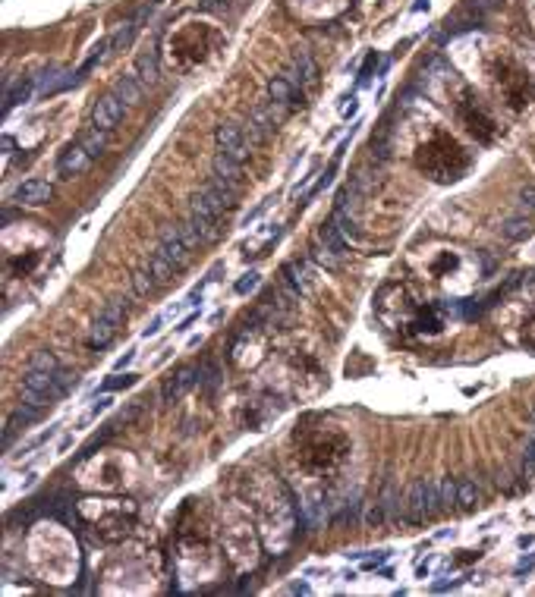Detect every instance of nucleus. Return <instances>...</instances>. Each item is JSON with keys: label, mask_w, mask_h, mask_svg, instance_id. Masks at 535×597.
<instances>
[{"label": "nucleus", "mask_w": 535, "mask_h": 597, "mask_svg": "<svg viewBox=\"0 0 535 597\" xmlns=\"http://www.w3.org/2000/svg\"><path fill=\"white\" fill-rule=\"evenodd\" d=\"M60 374V365H57V356L48 352V349H38L32 356L29 368L22 374V396H41L44 403H50V387L57 381Z\"/></svg>", "instance_id": "1"}, {"label": "nucleus", "mask_w": 535, "mask_h": 597, "mask_svg": "<svg viewBox=\"0 0 535 597\" xmlns=\"http://www.w3.org/2000/svg\"><path fill=\"white\" fill-rule=\"evenodd\" d=\"M441 509V497H438V481H428V478H419L407 491L403 497V519L409 525H419V522L431 519L435 512Z\"/></svg>", "instance_id": "2"}, {"label": "nucleus", "mask_w": 535, "mask_h": 597, "mask_svg": "<svg viewBox=\"0 0 535 597\" xmlns=\"http://www.w3.org/2000/svg\"><path fill=\"white\" fill-rule=\"evenodd\" d=\"M312 261H318L321 267L328 270H337L343 264V255H347V242L340 239V233H337L331 223H324V227L315 233L312 239Z\"/></svg>", "instance_id": "3"}, {"label": "nucleus", "mask_w": 535, "mask_h": 597, "mask_svg": "<svg viewBox=\"0 0 535 597\" xmlns=\"http://www.w3.org/2000/svg\"><path fill=\"white\" fill-rule=\"evenodd\" d=\"M123 312H126V302L123 298H114V302H107L104 308H101V314L95 318L92 324V334H88V349H104L107 343L114 340L117 327H120L123 321Z\"/></svg>", "instance_id": "4"}, {"label": "nucleus", "mask_w": 535, "mask_h": 597, "mask_svg": "<svg viewBox=\"0 0 535 597\" xmlns=\"http://www.w3.org/2000/svg\"><path fill=\"white\" fill-rule=\"evenodd\" d=\"M123 114H126V104H123V101L110 92V94H104L101 101H95V107H92V126L101 129V132H114V129L120 126Z\"/></svg>", "instance_id": "5"}, {"label": "nucleus", "mask_w": 535, "mask_h": 597, "mask_svg": "<svg viewBox=\"0 0 535 597\" xmlns=\"http://www.w3.org/2000/svg\"><path fill=\"white\" fill-rule=\"evenodd\" d=\"M214 139H217V148L227 151L230 157H236L240 164H243L246 157H249V139H246V129H240L236 123H221V126L214 129Z\"/></svg>", "instance_id": "6"}, {"label": "nucleus", "mask_w": 535, "mask_h": 597, "mask_svg": "<svg viewBox=\"0 0 535 597\" xmlns=\"http://www.w3.org/2000/svg\"><path fill=\"white\" fill-rule=\"evenodd\" d=\"M195 384H199V368H195V365H183V368H177L164 381L161 399H164V403H177V399H183Z\"/></svg>", "instance_id": "7"}, {"label": "nucleus", "mask_w": 535, "mask_h": 597, "mask_svg": "<svg viewBox=\"0 0 535 597\" xmlns=\"http://www.w3.org/2000/svg\"><path fill=\"white\" fill-rule=\"evenodd\" d=\"M157 252L167 258V261L173 264V267H183L186 261H189V255H193V249L186 245V239H183V230L179 227H167L164 233H161V242H157Z\"/></svg>", "instance_id": "8"}, {"label": "nucleus", "mask_w": 535, "mask_h": 597, "mask_svg": "<svg viewBox=\"0 0 535 597\" xmlns=\"http://www.w3.org/2000/svg\"><path fill=\"white\" fill-rule=\"evenodd\" d=\"M268 98H271L278 107H284V110H293V107L302 101V88L296 85L286 72H280V76H274L271 82H268Z\"/></svg>", "instance_id": "9"}, {"label": "nucleus", "mask_w": 535, "mask_h": 597, "mask_svg": "<svg viewBox=\"0 0 535 597\" xmlns=\"http://www.w3.org/2000/svg\"><path fill=\"white\" fill-rule=\"evenodd\" d=\"M284 72L300 88H312L315 82H318V66H315V60H312L309 50H293V60H290V66H286Z\"/></svg>", "instance_id": "10"}, {"label": "nucleus", "mask_w": 535, "mask_h": 597, "mask_svg": "<svg viewBox=\"0 0 535 597\" xmlns=\"http://www.w3.org/2000/svg\"><path fill=\"white\" fill-rule=\"evenodd\" d=\"M92 161L95 157L88 154L82 145H70V148L60 154V161H57V176L60 179H72V176H79V173H86L88 167H92Z\"/></svg>", "instance_id": "11"}, {"label": "nucleus", "mask_w": 535, "mask_h": 597, "mask_svg": "<svg viewBox=\"0 0 535 597\" xmlns=\"http://www.w3.org/2000/svg\"><path fill=\"white\" fill-rule=\"evenodd\" d=\"M41 82H44V72H32V76H22L16 82V88L7 85V92H3V110H10L16 104H26L35 94H41Z\"/></svg>", "instance_id": "12"}, {"label": "nucleus", "mask_w": 535, "mask_h": 597, "mask_svg": "<svg viewBox=\"0 0 535 597\" xmlns=\"http://www.w3.org/2000/svg\"><path fill=\"white\" fill-rule=\"evenodd\" d=\"M50 195H54V185H50L48 179H26V183L16 189V201H19V205H32V208L48 205Z\"/></svg>", "instance_id": "13"}, {"label": "nucleus", "mask_w": 535, "mask_h": 597, "mask_svg": "<svg viewBox=\"0 0 535 597\" xmlns=\"http://www.w3.org/2000/svg\"><path fill=\"white\" fill-rule=\"evenodd\" d=\"M114 94H117V98H120L126 107H136L139 101H142V94H145V82H142L139 76H123V79H117Z\"/></svg>", "instance_id": "14"}, {"label": "nucleus", "mask_w": 535, "mask_h": 597, "mask_svg": "<svg viewBox=\"0 0 535 597\" xmlns=\"http://www.w3.org/2000/svg\"><path fill=\"white\" fill-rule=\"evenodd\" d=\"M214 176L224 179V183L240 185V179H243V164H240L236 157H230L227 151H217V157H214Z\"/></svg>", "instance_id": "15"}, {"label": "nucleus", "mask_w": 535, "mask_h": 597, "mask_svg": "<svg viewBox=\"0 0 535 597\" xmlns=\"http://www.w3.org/2000/svg\"><path fill=\"white\" fill-rule=\"evenodd\" d=\"M136 76L142 79L145 85H155V82H157V50L155 48H148V50H142V54H139Z\"/></svg>", "instance_id": "16"}, {"label": "nucleus", "mask_w": 535, "mask_h": 597, "mask_svg": "<svg viewBox=\"0 0 535 597\" xmlns=\"http://www.w3.org/2000/svg\"><path fill=\"white\" fill-rule=\"evenodd\" d=\"M284 277H286V286H290L293 296H300V292L309 290V270H306V264L290 261L284 267Z\"/></svg>", "instance_id": "17"}, {"label": "nucleus", "mask_w": 535, "mask_h": 597, "mask_svg": "<svg viewBox=\"0 0 535 597\" xmlns=\"http://www.w3.org/2000/svg\"><path fill=\"white\" fill-rule=\"evenodd\" d=\"M148 270H151V277H155V283L157 286H167L173 280V264L167 261L164 255H161V252H155V255H151V261H148Z\"/></svg>", "instance_id": "18"}, {"label": "nucleus", "mask_w": 535, "mask_h": 597, "mask_svg": "<svg viewBox=\"0 0 535 597\" xmlns=\"http://www.w3.org/2000/svg\"><path fill=\"white\" fill-rule=\"evenodd\" d=\"M532 233V223H529L526 214H520V217H510V221H504V227H500V236L504 239H523V236Z\"/></svg>", "instance_id": "19"}, {"label": "nucleus", "mask_w": 535, "mask_h": 597, "mask_svg": "<svg viewBox=\"0 0 535 597\" xmlns=\"http://www.w3.org/2000/svg\"><path fill=\"white\" fill-rule=\"evenodd\" d=\"M478 500H482L478 484L469 481V478H463V481H460V491H457V506H460V509H472Z\"/></svg>", "instance_id": "20"}, {"label": "nucleus", "mask_w": 535, "mask_h": 597, "mask_svg": "<svg viewBox=\"0 0 535 597\" xmlns=\"http://www.w3.org/2000/svg\"><path fill=\"white\" fill-rule=\"evenodd\" d=\"M457 491H460V481H457V478H441V481H438V497H441V509H454V506H457Z\"/></svg>", "instance_id": "21"}, {"label": "nucleus", "mask_w": 535, "mask_h": 597, "mask_svg": "<svg viewBox=\"0 0 535 597\" xmlns=\"http://www.w3.org/2000/svg\"><path fill=\"white\" fill-rule=\"evenodd\" d=\"M104 135L107 132H101V129L92 126V129H86V132L79 135V145H82V148H86L92 157H98L101 151H104Z\"/></svg>", "instance_id": "22"}, {"label": "nucleus", "mask_w": 535, "mask_h": 597, "mask_svg": "<svg viewBox=\"0 0 535 597\" xmlns=\"http://www.w3.org/2000/svg\"><path fill=\"white\" fill-rule=\"evenodd\" d=\"M523 484H535V437L526 441V449H523V469H520Z\"/></svg>", "instance_id": "23"}, {"label": "nucleus", "mask_w": 535, "mask_h": 597, "mask_svg": "<svg viewBox=\"0 0 535 597\" xmlns=\"http://www.w3.org/2000/svg\"><path fill=\"white\" fill-rule=\"evenodd\" d=\"M217 381H221V368H217V362H214V358L202 362L199 365V384L205 387V390H214V387H217Z\"/></svg>", "instance_id": "24"}, {"label": "nucleus", "mask_w": 535, "mask_h": 597, "mask_svg": "<svg viewBox=\"0 0 535 597\" xmlns=\"http://www.w3.org/2000/svg\"><path fill=\"white\" fill-rule=\"evenodd\" d=\"M155 277H151V270L145 267V270H139L136 277H133V290H136V296H148L151 290H155Z\"/></svg>", "instance_id": "25"}, {"label": "nucleus", "mask_w": 535, "mask_h": 597, "mask_svg": "<svg viewBox=\"0 0 535 597\" xmlns=\"http://www.w3.org/2000/svg\"><path fill=\"white\" fill-rule=\"evenodd\" d=\"M255 286H258V274H249L246 280L236 283V292H249V290H255Z\"/></svg>", "instance_id": "26"}, {"label": "nucleus", "mask_w": 535, "mask_h": 597, "mask_svg": "<svg viewBox=\"0 0 535 597\" xmlns=\"http://www.w3.org/2000/svg\"><path fill=\"white\" fill-rule=\"evenodd\" d=\"M133 381H136V377H133V374L114 377V381H107V384H104V390H114V387H129V384H133Z\"/></svg>", "instance_id": "27"}, {"label": "nucleus", "mask_w": 535, "mask_h": 597, "mask_svg": "<svg viewBox=\"0 0 535 597\" xmlns=\"http://www.w3.org/2000/svg\"><path fill=\"white\" fill-rule=\"evenodd\" d=\"M520 205H523V211H535V189H526L520 195Z\"/></svg>", "instance_id": "28"}, {"label": "nucleus", "mask_w": 535, "mask_h": 597, "mask_svg": "<svg viewBox=\"0 0 535 597\" xmlns=\"http://www.w3.org/2000/svg\"><path fill=\"white\" fill-rule=\"evenodd\" d=\"M13 148H16V142L10 139V135H3V154L10 157V154H13Z\"/></svg>", "instance_id": "29"}, {"label": "nucleus", "mask_w": 535, "mask_h": 597, "mask_svg": "<svg viewBox=\"0 0 535 597\" xmlns=\"http://www.w3.org/2000/svg\"><path fill=\"white\" fill-rule=\"evenodd\" d=\"M532 427H535V409H532Z\"/></svg>", "instance_id": "30"}]
</instances>
